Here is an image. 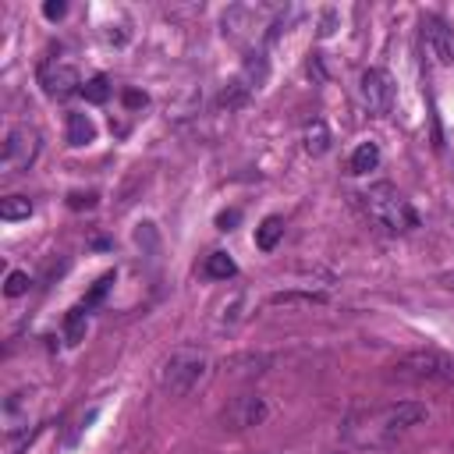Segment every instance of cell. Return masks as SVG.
I'll use <instances>...</instances> for the list:
<instances>
[{"instance_id": "9a60e30c", "label": "cell", "mask_w": 454, "mask_h": 454, "mask_svg": "<svg viewBox=\"0 0 454 454\" xmlns=\"http://www.w3.org/2000/svg\"><path fill=\"white\" fill-rule=\"evenodd\" d=\"M376 163H380V149H376V142H362V145L351 153V160H348L351 174H369Z\"/></svg>"}, {"instance_id": "4316f807", "label": "cell", "mask_w": 454, "mask_h": 454, "mask_svg": "<svg viewBox=\"0 0 454 454\" xmlns=\"http://www.w3.org/2000/svg\"><path fill=\"white\" fill-rule=\"evenodd\" d=\"M330 32H333V11L323 14V28H319V35H330Z\"/></svg>"}, {"instance_id": "484cf974", "label": "cell", "mask_w": 454, "mask_h": 454, "mask_svg": "<svg viewBox=\"0 0 454 454\" xmlns=\"http://www.w3.org/2000/svg\"><path fill=\"white\" fill-rule=\"evenodd\" d=\"M216 223H220V231H231V223H238V209L220 213V216H216Z\"/></svg>"}, {"instance_id": "4fadbf2b", "label": "cell", "mask_w": 454, "mask_h": 454, "mask_svg": "<svg viewBox=\"0 0 454 454\" xmlns=\"http://www.w3.org/2000/svg\"><path fill=\"white\" fill-rule=\"evenodd\" d=\"M280 238H284V220H280V216H266V220L255 227V245H259L262 252H273Z\"/></svg>"}, {"instance_id": "ba28073f", "label": "cell", "mask_w": 454, "mask_h": 454, "mask_svg": "<svg viewBox=\"0 0 454 454\" xmlns=\"http://www.w3.org/2000/svg\"><path fill=\"white\" fill-rule=\"evenodd\" d=\"M422 46L429 50V57L436 64H443V67L454 64V28L443 18H436V14L422 18Z\"/></svg>"}, {"instance_id": "2e32d148", "label": "cell", "mask_w": 454, "mask_h": 454, "mask_svg": "<svg viewBox=\"0 0 454 454\" xmlns=\"http://www.w3.org/2000/svg\"><path fill=\"white\" fill-rule=\"evenodd\" d=\"M326 149H330V131H326V124H323V121H312V124L305 128V153L323 156Z\"/></svg>"}, {"instance_id": "44dd1931", "label": "cell", "mask_w": 454, "mask_h": 454, "mask_svg": "<svg viewBox=\"0 0 454 454\" xmlns=\"http://www.w3.org/2000/svg\"><path fill=\"white\" fill-rule=\"evenodd\" d=\"M28 284H32V280H28L25 270H11V273H7V284H4V294H7V298H18V294L28 291Z\"/></svg>"}, {"instance_id": "d4e9b609", "label": "cell", "mask_w": 454, "mask_h": 454, "mask_svg": "<svg viewBox=\"0 0 454 454\" xmlns=\"http://www.w3.org/2000/svg\"><path fill=\"white\" fill-rule=\"evenodd\" d=\"M64 11H67V4H64V0H50V4H43V14H46L50 21L64 18Z\"/></svg>"}, {"instance_id": "603a6c76", "label": "cell", "mask_w": 454, "mask_h": 454, "mask_svg": "<svg viewBox=\"0 0 454 454\" xmlns=\"http://www.w3.org/2000/svg\"><path fill=\"white\" fill-rule=\"evenodd\" d=\"M273 305H294V301H323V294H312V291H280V294H273L270 298Z\"/></svg>"}, {"instance_id": "f1b7e54d", "label": "cell", "mask_w": 454, "mask_h": 454, "mask_svg": "<svg viewBox=\"0 0 454 454\" xmlns=\"http://www.w3.org/2000/svg\"><path fill=\"white\" fill-rule=\"evenodd\" d=\"M443 284H447V287L454 291V273H447V277H443Z\"/></svg>"}, {"instance_id": "5b68a950", "label": "cell", "mask_w": 454, "mask_h": 454, "mask_svg": "<svg viewBox=\"0 0 454 454\" xmlns=\"http://www.w3.org/2000/svg\"><path fill=\"white\" fill-rule=\"evenodd\" d=\"M39 156V131L28 124H14L4 138V156H0V174L14 177L21 170H28Z\"/></svg>"}, {"instance_id": "52a82bcc", "label": "cell", "mask_w": 454, "mask_h": 454, "mask_svg": "<svg viewBox=\"0 0 454 454\" xmlns=\"http://www.w3.org/2000/svg\"><path fill=\"white\" fill-rule=\"evenodd\" d=\"M39 85L53 99H64L71 92H82V78H78V71L67 60H43L39 64Z\"/></svg>"}, {"instance_id": "d6986e66", "label": "cell", "mask_w": 454, "mask_h": 454, "mask_svg": "<svg viewBox=\"0 0 454 454\" xmlns=\"http://www.w3.org/2000/svg\"><path fill=\"white\" fill-rule=\"evenodd\" d=\"M248 92H252V85L245 82V78H238V82H231L223 92H220V106H227V110H234V106H241L245 99H248Z\"/></svg>"}, {"instance_id": "3957f363", "label": "cell", "mask_w": 454, "mask_h": 454, "mask_svg": "<svg viewBox=\"0 0 454 454\" xmlns=\"http://www.w3.org/2000/svg\"><path fill=\"white\" fill-rule=\"evenodd\" d=\"M206 372H209V355L199 344H181L160 365V390L170 397H184L206 380Z\"/></svg>"}, {"instance_id": "30bf717a", "label": "cell", "mask_w": 454, "mask_h": 454, "mask_svg": "<svg viewBox=\"0 0 454 454\" xmlns=\"http://www.w3.org/2000/svg\"><path fill=\"white\" fill-rule=\"evenodd\" d=\"M28 397H32L28 390H14V394L4 397V429H7V436L28 429Z\"/></svg>"}, {"instance_id": "8fae6325", "label": "cell", "mask_w": 454, "mask_h": 454, "mask_svg": "<svg viewBox=\"0 0 454 454\" xmlns=\"http://www.w3.org/2000/svg\"><path fill=\"white\" fill-rule=\"evenodd\" d=\"M223 32L231 35V39H241L248 28H255L259 25V11L255 7H245V4H234V7H227L223 11Z\"/></svg>"}, {"instance_id": "83f0119b", "label": "cell", "mask_w": 454, "mask_h": 454, "mask_svg": "<svg viewBox=\"0 0 454 454\" xmlns=\"http://www.w3.org/2000/svg\"><path fill=\"white\" fill-rule=\"evenodd\" d=\"M124 99H128V106H142L145 103V96H138V92H124Z\"/></svg>"}, {"instance_id": "cb8c5ba5", "label": "cell", "mask_w": 454, "mask_h": 454, "mask_svg": "<svg viewBox=\"0 0 454 454\" xmlns=\"http://www.w3.org/2000/svg\"><path fill=\"white\" fill-rule=\"evenodd\" d=\"M67 206H71V209H92V206H96V192H85V195L74 192V195H67Z\"/></svg>"}, {"instance_id": "7c38bea8", "label": "cell", "mask_w": 454, "mask_h": 454, "mask_svg": "<svg viewBox=\"0 0 454 454\" xmlns=\"http://www.w3.org/2000/svg\"><path fill=\"white\" fill-rule=\"evenodd\" d=\"M96 138V124L85 114H67V142L71 145H89Z\"/></svg>"}, {"instance_id": "6da1fadb", "label": "cell", "mask_w": 454, "mask_h": 454, "mask_svg": "<svg viewBox=\"0 0 454 454\" xmlns=\"http://www.w3.org/2000/svg\"><path fill=\"white\" fill-rule=\"evenodd\" d=\"M426 404L419 401H387V404H362L351 408L340 422V436L358 450H387L394 447L411 426L426 419Z\"/></svg>"}, {"instance_id": "ffe728a7", "label": "cell", "mask_w": 454, "mask_h": 454, "mask_svg": "<svg viewBox=\"0 0 454 454\" xmlns=\"http://www.w3.org/2000/svg\"><path fill=\"white\" fill-rule=\"evenodd\" d=\"M82 96H85L89 103H106V96H110V82H106L103 74H96V78L82 82Z\"/></svg>"}, {"instance_id": "e0dca14e", "label": "cell", "mask_w": 454, "mask_h": 454, "mask_svg": "<svg viewBox=\"0 0 454 454\" xmlns=\"http://www.w3.org/2000/svg\"><path fill=\"white\" fill-rule=\"evenodd\" d=\"M0 216L4 220H28L32 216V202L25 195H7V199H0Z\"/></svg>"}, {"instance_id": "8992f818", "label": "cell", "mask_w": 454, "mask_h": 454, "mask_svg": "<svg viewBox=\"0 0 454 454\" xmlns=\"http://www.w3.org/2000/svg\"><path fill=\"white\" fill-rule=\"evenodd\" d=\"M266 415H270V408H266V401H262L259 394H241V397H234V401L220 411V426L238 433V429L262 426V422H266Z\"/></svg>"}, {"instance_id": "7a4b0ae2", "label": "cell", "mask_w": 454, "mask_h": 454, "mask_svg": "<svg viewBox=\"0 0 454 454\" xmlns=\"http://www.w3.org/2000/svg\"><path fill=\"white\" fill-rule=\"evenodd\" d=\"M362 206L369 213V220L390 234H408L419 227V216L411 209V202L390 184V181H376L369 184V192L362 195Z\"/></svg>"}, {"instance_id": "7402d4cb", "label": "cell", "mask_w": 454, "mask_h": 454, "mask_svg": "<svg viewBox=\"0 0 454 454\" xmlns=\"http://www.w3.org/2000/svg\"><path fill=\"white\" fill-rule=\"evenodd\" d=\"M110 284H114V273H103V277H99V280L92 284V291H89V294L82 298V309H92V305H96V301H99V298L106 294V287H110Z\"/></svg>"}, {"instance_id": "5bb4252c", "label": "cell", "mask_w": 454, "mask_h": 454, "mask_svg": "<svg viewBox=\"0 0 454 454\" xmlns=\"http://www.w3.org/2000/svg\"><path fill=\"white\" fill-rule=\"evenodd\" d=\"M202 273L213 277V280H227V277L238 273V266H234V259H231L227 252H209L206 262H202Z\"/></svg>"}, {"instance_id": "9c48e42d", "label": "cell", "mask_w": 454, "mask_h": 454, "mask_svg": "<svg viewBox=\"0 0 454 454\" xmlns=\"http://www.w3.org/2000/svg\"><path fill=\"white\" fill-rule=\"evenodd\" d=\"M358 96H362V103H365V110H369V114H387V110H390V103H394V82H390V74H387V71H380V67L362 71Z\"/></svg>"}, {"instance_id": "277c9868", "label": "cell", "mask_w": 454, "mask_h": 454, "mask_svg": "<svg viewBox=\"0 0 454 454\" xmlns=\"http://www.w3.org/2000/svg\"><path fill=\"white\" fill-rule=\"evenodd\" d=\"M394 376L408 383H454V358L436 348H419L394 362Z\"/></svg>"}, {"instance_id": "ac0fdd59", "label": "cell", "mask_w": 454, "mask_h": 454, "mask_svg": "<svg viewBox=\"0 0 454 454\" xmlns=\"http://www.w3.org/2000/svg\"><path fill=\"white\" fill-rule=\"evenodd\" d=\"M85 316H89V309H82V305H74V309L67 312V319H64V340H67V344H78V340H82V333H85Z\"/></svg>"}]
</instances>
